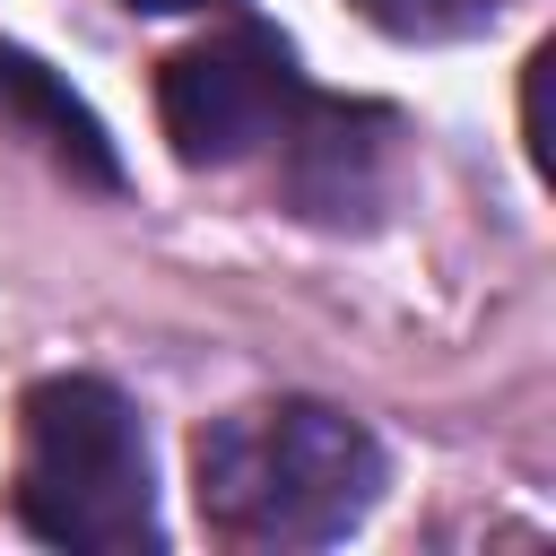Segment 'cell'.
<instances>
[{
    "label": "cell",
    "instance_id": "1",
    "mask_svg": "<svg viewBox=\"0 0 556 556\" xmlns=\"http://www.w3.org/2000/svg\"><path fill=\"white\" fill-rule=\"evenodd\" d=\"M382 443L330 400H252L200 426L191 504L226 547H330L382 504Z\"/></svg>",
    "mask_w": 556,
    "mask_h": 556
},
{
    "label": "cell",
    "instance_id": "2",
    "mask_svg": "<svg viewBox=\"0 0 556 556\" xmlns=\"http://www.w3.org/2000/svg\"><path fill=\"white\" fill-rule=\"evenodd\" d=\"M9 513L70 556H130L156 547V469L139 408L96 374H52L17 408V486Z\"/></svg>",
    "mask_w": 556,
    "mask_h": 556
},
{
    "label": "cell",
    "instance_id": "3",
    "mask_svg": "<svg viewBox=\"0 0 556 556\" xmlns=\"http://www.w3.org/2000/svg\"><path fill=\"white\" fill-rule=\"evenodd\" d=\"M313 104L287 35L269 26H217L200 43H182L156 78V113L182 165H243V156H278V139L295 130V113Z\"/></svg>",
    "mask_w": 556,
    "mask_h": 556
},
{
    "label": "cell",
    "instance_id": "4",
    "mask_svg": "<svg viewBox=\"0 0 556 556\" xmlns=\"http://www.w3.org/2000/svg\"><path fill=\"white\" fill-rule=\"evenodd\" d=\"M391 113L382 104H339V96H313L295 113V130L278 139V182L295 200V217H321V226H348L374 208L382 191V148H391Z\"/></svg>",
    "mask_w": 556,
    "mask_h": 556
},
{
    "label": "cell",
    "instance_id": "5",
    "mask_svg": "<svg viewBox=\"0 0 556 556\" xmlns=\"http://www.w3.org/2000/svg\"><path fill=\"white\" fill-rule=\"evenodd\" d=\"M0 122H9L26 148H43L70 182L122 191V156H113V139H104V122H96L35 52H17V43H0Z\"/></svg>",
    "mask_w": 556,
    "mask_h": 556
},
{
    "label": "cell",
    "instance_id": "6",
    "mask_svg": "<svg viewBox=\"0 0 556 556\" xmlns=\"http://www.w3.org/2000/svg\"><path fill=\"white\" fill-rule=\"evenodd\" d=\"M365 17H382V26H400V35H469V26H486L495 9H434V0H365Z\"/></svg>",
    "mask_w": 556,
    "mask_h": 556
},
{
    "label": "cell",
    "instance_id": "7",
    "mask_svg": "<svg viewBox=\"0 0 556 556\" xmlns=\"http://www.w3.org/2000/svg\"><path fill=\"white\" fill-rule=\"evenodd\" d=\"M130 9H148V17H182V9H217V0H130Z\"/></svg>",
    "mask_w": 556,
    "mask_h": 556
}]
</instances>
